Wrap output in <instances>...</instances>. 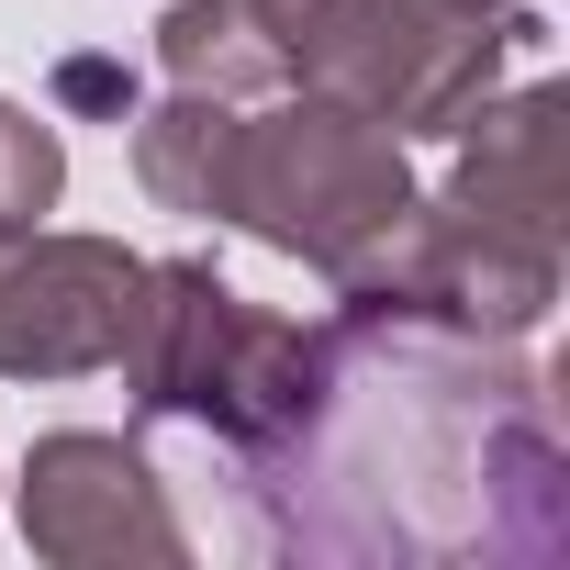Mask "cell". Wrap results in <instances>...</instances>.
Here are the masks:
<instances>
[{
    "instance_id": "4",
    "label": "cell",
    "mask_w": 570,
    "mask_h": 570,
    "mask_svg": "<svg viewBox=\"0 0 570 570\" xmlns=\"http://www.w3.org/2000/svg\"><path fill=\"white\" fill-rule=\"evenodd\" d=\"M146 257L112 235H35L0 224V381H79L124 358Z\"/></svg>"
},
{
    "instance_id": "9",
    "label": "cell",
    "mask_w": 570,
    "mask_h": 570,
    "mask_svg": "<svg viewBox=\"0 0 570 570\" xmlns=\"http://www.w3.org/2000/svg\"><path fill=\"white\" fill-rule=\"evenodd\" d=\"M459 12H514V0H459Z\"/></svg>"
},
{
    "instance_id": "5",
    "label": "cell",
    "mask_w": 570,
    "mask_h": 570,
    "mask_svg": "<svg viewBox=\"0 0 570 570\" xmlns=\"http://www.w3.org/2000/svg\"><path fill=\"white\" fill-rule=\"evenodd\" d=\"M23 537L68 570H124V559L179 570L190 559V525L168 514V481L146 470V448L90 436V425H68L23 459Z\"/></svg>"
},
{
    "instance_id": "2",
    "label": "cell",
    "mask_w": 570,
    "mask_h": 570,
    "mask_svg": "<svg viewBox=\"0 0 570 570\" xmlns=\"http://www.w3.org/2000/svg\"><path fill=\"white\" fill-rule=\"evenodd\" d=\"M414 168L403 135L325 101V90H268V112L235 101V146H224V202L213 224H246L257 246L325 268L336 292H381L403 235H414Z\"/></svg>"
},
{
    "instance_id": "7",
    "label": "cell",
    "mask_w": 570,
    "mask_h": 570,
    "mask_svg": "<svg viewBox=\"0 0 570 570\" xmlns=\"http://www.w3.org/2000/svg\"><path fill=\"white\" fill-rule=\"evenodd\" d=\"M57 190H68V146H57V124H35V112L0 101V224H35Z\"/></svg>"
},
{
    "instance_id": "1",
    "label": "cell",
    "mask_w": 570,
    "mask_h": 570,
    "mask_svg": "<svg viewBox=\"0 0 570 570\" xmlns=\"http://www.w3.org/2000/svg\"><path fill=\"white\" fill-rule=\"evenodd\" d=\"M268 559H559L570 448L514 336L347 292L314 325V392L235 459Z\"/></svg>"
},
{
    "instance_id": "3",
    "label": "cell",
    "mask_w": 570,
    "mask_h": 570,
    "mask_svg": "<svg viewBox=\"0 0 570 570\" xmlns=\"http://www.w3.org/2000/svg\"><path fill=\"white\" fill-rule=\"evenodd\" d=\"M112 370H124L146 425H190L224 459H257L314 392V325H279V314L235 303L213 279V257H157Z\"/></svg>"
},
{
    "instance_id": "8",
    "label": "cell",
    "mask_w": 570,
    "mask_h": 570,
    "mask_svg": "<svg viewBox=\"0 0 570 570\" xmlns=\"http://www.w3.org/2000/svg\"><path fill=\"white\" fill-rule=\"evenodd\" d=\"M57 101L68 112H101V124H135L146 101H135V68H112V57H57Z\"/></svg>"
},
{
    "instance_id": "6",
    "label": "cell",
    "mask_w": 570,
    "mask_h": 570,
    "mask_svg": "<svg viewBox=\"0 0 570 570\" xmlns=\"http://www.w3.org/2000/svg\"><path fill=\"white\" fill-rule=\"evenodd\" d=\"M224 146H235V101L213 90H168L157 112H135V179L157 213H202L224 202Z\"/></svg>"
}]
</instances>
